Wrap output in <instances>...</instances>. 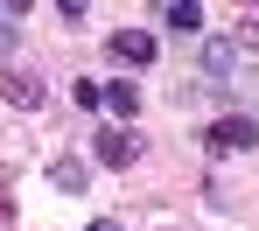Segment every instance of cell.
<instances>
[{
	"label": "cell",
	"mask_w": 259,
	"mask_h": 231,
	"mask_svg": "<svg viewBox=\"0 0 259 231\" xmlns=\"http://www.w3.org/2000/svg\"><path fill=\"white\" fill-rule=\"evenodd\" d=\"M91 154H98L105 168H126V161H140V133H133V126H112V119H105V126L91 133Z\"/></svg>",
	"instance_id": "cell-1"
},
{
	"label": "cell",
	"mask_w": 259,
	"mask_h": 231,
	"mask_svg": "<svg viewBox=\"0 0 259 231\" xmlns=\"http://www.w3.org/2000/svg\"><path fill=\"white\" fill-rule=\"evenodd\" d=\"M161 56V42L147 35V28H112V63H133V70H147Z\"/></svg>",
	"instance_id": "cell-2"
},
{
	"label": "cell",
	"mask_w": 259,
	"mask_h": 231,
	"mask_svg": "<svg viewBox=\"0 0 259 231\" xmlns=\"http://www.w3.org/2000/svg\"><path fill=\"white\" fill-rule=\"evenodd\" d=\"M0 98H7V105H21V112H35V105H42V77H35V70L0 63Z\"/></svg>",
	"instance_id": "cell-3"
},
{
	"label": "cell",
	"mask_w": 259,
	"mask_h": 231,
	"mask_svg": "<svg viewBox=\"0 0 259 231\" xmlns=\"http://www.w3.org/2000/svg\"><path fill=\"white\" fill-rule=\"evenodd\" d=\"M210 147H217V154H224V147H238V154H245V147H259V119H245V112H224V119L210 126Z\"/></svg>",
	"instance_id": "cell-4"
},
{
	"label": "cell",
	"mask_w": 259,
	"mask_h": 231,
	"mask_svg": "<svg viewBox=\"0 0 259 231\" xmlns=\"http://www.w3.org/2000/svg\"><path fill=\"white\" fill-rule=\"evenodd\" d=\"M98 112H112L119 126H126V119H140V84H133V77H112V84H105V105H98Z\"/></svg>",
	"instance_id": "cell-5"
},
{
	"label": "cell",
	"mask_w": 259,
	"mask_h": 231,
	"mask_svg": "<svg viewBox=\"0 0 259 231\" xmlns=\"http://www.w3.org/2000/svg\"><path fill=\"white\" fill-rule=\"evenodd\" d=\"M49 182L63 189V196H84V189H91V168L77 161V154H56V161H49Z\"/></svg>",
	"instance_id": "cell-6"
},
{
	"label": "cell",
	"mask_w": 259,
	"mask_h": 231,
	"mask_svg": "<svg viewBox=\"0 0 259 231\" xmlns=\"http://www.w3.org/2000/svg\"><path fill=\"white\" fill-rule=\"evenodd\" d=\"M154 14H161L168 28H182V35H196V28H203V7H196V0H154Z\"/></svg>",
	"instance_id": "cell-7"
},
{
	"label": "cell",
	"mask_w": 259,
	"mask_h": 231,
	"mask_svg": "<svg viewBox=\"0 0 259 231\" xmlns=\"http://www.w3.org/2000/svg\"><path fill=\"white\" fill-rule=\"evenodd\" d=\"M231 63H238V42L231 35H210L203 42V77H231Z\"/></svg>",
	"instance_id": "cell-8"
},
{
	"label": "cell",
	"mask_w": 259,
	"mask_h": 231,
	"mask_svg": "<svg viewBox=\"0 0 259 231\" xmlns=\"http://www.w3.org/2000/svg\"><path fill=\"white\" fill-rule=\"evenodd\" d=\"M70 98H77L84 112H98V105H105V84H98V77H77V84H70Z\"/></svg>",
	"instance_id": "cell-9"
},
{
	"label": "cell",
	"mask_w": 259,
	"mask_h": 231,
	"mask_svg": "<svg viewBox=\"0 0 259 231\" xmlns=\"http://www.w3.org/2000/svg\"><path fill=\"white\" fill-rule=\"evenodd\" d=\"M238 42H245V49H259V14H245V21H238Z\"/></svg>",
	"instance_id": "cell-10"
},
{
	"label": "cell",
	"mask_w": 259,
	"mask_h": 231,
	"mask_svg": "<svg viewBox=\"0 0 259 231\" xmlns=\"http://www.w3.org/2000/svg\"><path fill=\"white\" fill-rule=\"evenodd\" d=\"M7 49H14V21L0 14V56H7Z\"/></svg>",
	"instance_id": "cell-11"
},
{
	"label": "cell",
	"mask_w": 259,
	"mask_h": 231,
	"mask_svg": "<svg viewBox=\"0 0 259 231\" xmlns=\"http://www.w3.org/2000/svg\"><path fill=\"white\" fill-rule=\"evenodd\" d=\"M84 231H126V224H119V217H91Z\"/></svg>",
	"instance_id": "cell-12"
}]
</instances>
